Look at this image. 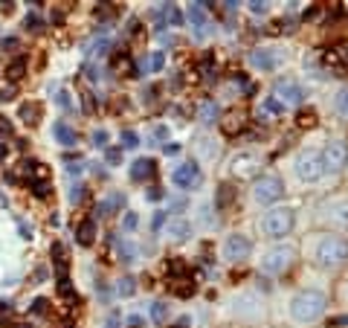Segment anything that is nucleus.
Returning <instances> with one entry per match:
<instances>
[{"instance_id":"f257e3e1","label":"nucleus","mask_w":348,"mask_h":328,"mask_svg":"<svg viewBox=\"0 0 348 328\" xmlns=\"http://www.w3.org/2000/svg\"><path fill=\"white\" fill-rule=\"evenodd\" d=\"M311 264L319 270H340L348 261V238L340 232H316L311 235Z\"/></svg>"},{"instance_id":"f03ea898","label":"nucleus","mask_w":348,"mask_h":328,"mask_svg":"<svg viewBox=\"0 0 348 328\" xmlns=\"http://www.w3.org/2000/svg\"><path fill=\"white\" fill-rule=\"evenodd\" d=\"M325 308H328V296L316 288H305L299 294L290 296L287 302V311H290V320L299 323V326H311V323H319L325 317Z\"/></svg>"},{"instance_id":"7ed1b4c3","label":"nucleus","mask_w":348,"mask_h":328,"mask_svg":"<svg viewBox=\"0 0 348 328\" xmlns=\"http://www.w3.org/2000/svg\"><path fill=\"white\" fill-rule=\"evenodd\" d=\"M293 226H296V209L282 207V204L264 209V215L258 218V232L264 238H287Z\"/></svg>"},{"instance_id":"20e7f679","label":"nucleus","mask_w":348,"mask_h":328,"mask_svg":"<svg viewBox=\"0 0 348 328\" xmlns=\"http://www.w3.org/2000/svg\"><path fill=\"white\" fill-rule=\"evenodd\" d=\"M299 259V250L293 244H273V247H267L264 253H261V259H258V270L267 273V276H282L287 273L290 267H293V261Z\"/></svg>"},{"instance_id":"39448f33","label":"nucleus","mask_w":348,"mask_h":328,"mask_svg":"<svg viewBox=\"0 0 348 328\" xmlns=\"http://www.w3.org/2000/svg\"><path fill=\"white\" fill-rule=\"evenodd\" d=\"M284 198V183L279 174H258L255 180H252V201L255 204H261L264 209L276 207L279 201Z\"/></svg>"},{"instance_id":"423d86ee","label":"nucleus","mask_w":348,"mask_h":328,"mask_svg":"<svg viewBox=\"0 0 348 328\" xmlns=\"http://www.w3.org/2000/svg\"><path fill=\"white\" fill-rule=\"evenodd\" d=\"M293 172L302 183H308V186H314L319 183L322 177H325V169H322V154H319V148H302L293 160Z\"/></svg>"},{"instance_id":"0eeeda50","label":"nucleus","mask_w":348,"mask_h":328,"mask_svg":"<svg viewBox=\"0 0 348 328\" xmlns=\"http://www.w3.org/2000/svg\"><path fill=\"white\" fill-rule=\"evenodd\" d=\"M319 218L328 226V232H346L348 229V195L331 198L319 207Z\"/></svg>"},{"instance_id":"6e6552de","label":"nucleus","mask_w":348,"mask_h":328,"mask_svg":"<svg viewBox=\"0 0 348 328\" xmlns=\"http://www.w3.org/2000/svg\"><path fill=\"white\" fill-rule=\"evenodd\" d=\"M273 99L282 105V108H302V99H305V90L296 79L290 76H282L273 82Z\"/></svg>"},{"instance_id":"1a4fd4ad","label":"nucleus","mask_w":348,"mask_h":328,"mask_svg":"<svg viewBox=\"0 0 348 328\" xmlns=\"http://www.w3.org/2000/svg\"><path fill=\"white\" fill-rule=\"evenodd\" d=\"M221 256L232 264H241L252 256V238L244 235V232H230L224 238V247H221Z\"/></svg>"},{"instance_id":"9d476101","label":"nucleus","mask_w":348,"mask_h":328,"mask_svg":"<svg viewBox=\"0 0 348 328\" xmlns=\"http://www.w3.org/2000/svg\"><path fill=\"white\" fill-rule=\"evenodd\" d=\"M322 154V169L325 174H340L348 166V145L343 139H331L325 148H319Z\"/></svg>"},{"instance_id":"9b49d317","label":"nucleus","mask_w":348,"mask_h":328,"mask_svg":"<svg viewBox=\"0 0 348 328\" xmlns=\"http://www.w3.org/2000/svg\"><path fill=\"white\" fill-rule=\"evenodd\" d=\"M232 314L244 323H258L264 317V308H261V299L252 294H244V296H235L232 299Z\"/></svg>"},{"instance_id":"f8f14e48","label":"nucleus","mask_w":348,"mask_h":328,"mask_svg":"<svg viewBox=\"0 0 348 328\" xmlns=\"http://www.w3.org/2000/svg\"><path fill=\"white\" fill-rule=\"evenodd\" d=\"M282 50H276V47H255V50L249 52V64L255 70H261V73H273V70L282 67Z\"/></svg>"},{"instance_id":"ddd939ff","label":"nucleus","mask_w":348,"mask_h":328,"mask_svg":"<svg viewBox=\"0 0 348 328\" xmlns=\"http://www.w3.org/2000/svg\"><path fill=\"white\" fill-rule=\"evenodd\" d=\"M200 180H203V174H200L198 163H180L177 169H171V183L177 189H195L200 186Z\"/></svg>"},{"instance_id":"4468645a","label":"nucleus","mask_w":348,"mask_h":328,"mask_svg":"<svg viewBox=\"0 0 348 328\" xmlns=\"http://www.w3.org/2000/svg\"><path fill=\"white\" fill-rule=\"evenodd\" d=\"M230 169L235 177H258V169H261V160L255 154H238L235 160L230 163Z\"/></svg>"},{"instance_id":"2eb2a0df","label":"nucleus","mask_w":348,"mask_h":328,"mask_svg":"<svg viewBox=\"0 0 348 328\" xmlns=\"http://www.w3.org/2000/svg\"><path fill=\"white\" fill-rule=\"evenodd\" d=\"M218 122H221V131H224L227 137H235V134H241V131H244V125H247V113H244L241 108H232V110H227Z\"/></svg>"},{"instance_id":"dca6fc26","label":"nucleus","mask_w":348,"mask_h":328,"mask_svg":"<svg viewBox=\"0 0 348 328\" xmlns=\"http://www.w3.org/2000/svg\"><path fill=\"white\" fill-rule=\"evenodd\" d=\"M154 172H157V163L151 157H139L131 166V180H148V177H154Z\"/></svg>"},{"instance_id":"f3484780","label":"nucleus","mask_w":348,"mask_h":328,"mask_svg":"<svg viewBox=\"0 0 348 328\" xmlns=\"http://www.w3.org/2000/svg\"><path fill=\"white\" fill-rule=\"evenodd\" d=\"M76 241L82 244V247H90V244L96 241V221L93 218H84L82 224L76 226Z\"/></svg>"},{"instance_id":"a211bd4d","label":"nucleus","mask_w":348,"mask_h":328,"mask_svg":"<svg viewBox=\"0 0 348 328\" xmlns=\"http://www.w3.org/2000/svg\"><path fill=\"white\" fill-rule=\"evenodd\" d=\"M52 134H55V139H58V145H64V148H73V145L79 142V134H76L67 122H55Z\"/></svg>"},{"instance_id":"6ab92c4d","label":"nucleus","mask_w":348,"mask_h":328,"mask_svg":"<svg viewBox=\"0 0 348 328\" xmlns=\"http://www.w3.org/2000/svg\"><path fill=\"white\" fill-rule=\"evenodd\" d=\"M189 23L192 26H198V29H206V23H209V12H206V3H189Z\"/></svg>"},{"instance_id":"aec40b11","label":"nucleus","mask_w":348,"mask_h":328,"mask_svg":"<svg viewBox=\"0 0 348 328\" xmlns=\"http://www.w3.org/2000/svg\"><path fill=\"white\" fill-rule=\"evenodd\" d=\"M331 105H334V113H337V116H346L348 119V87H337Z\"/></svg>"},{"instance_id":"412c9836","label":"nucleus","mask_w":348,"mask_h":328,"mask_svg":"<svg viewBox=\"0 0 348 328\" xmlns=\"http://www.w3.org/2000/svg\"><path fill=\"white\" fill-rule=\"evenodd\" d=\"M258 113H261V116H267V119H273V116H282L284 108H282L279 102H276L273 96H270V99H264V102L258 105Z\"/></svg>"},{"instance_id":"4be33fe9","label":"nucleus","mask_w":348,"mask_h":328,"mask_svg":"<svg viewBox=\"0 0 348 328\" xmlns=\"http://www.w3.org/2000/svg\"><path fill=\"white\" fill-rule=\"evenodd\" d=\"M198 119L206 122V125H212V122H218L221 116H218V105L215 102H203L198 108Z\"/></svg>"},{"instance_id":"5701e85b","label":"nucleus","mask_w":348,"mask_h":328,"mask_svg":"<svg viewBox=\"0 0 348 328\" xmlns=\"http://www.w3.org/2000/svg\"><path fill=\"white\" fill-rule=\"evenodd\" d=\"M325 61L337 70H348V50H331L325 52Z\"/></svg>"},{"instance_id":"b1692460","label":"nucleus","mask_w":348,"mask_h":328,"mask_svg":"<svg viewBox=\"0 0 348 328\" xmlns=\"http://www.w3.org/2000/svg\"><path fill=\"white\" fill-rule=\"evenodd\" d=\"M23 73H26V58L20 55V58H15V61H12V64L6 67V79H9V82H17V79H20Z\"/></svg>"},{"instance_id":"393cba45","label":"nucleus","mask_w":348,"mask_h":328,"mask_svg":"<svg viewBox=\"0 0 348 328\" xmlns=\"http://www.w3.org/2000/svg\"><path fill=\"white\" fill-rule=\"evenodd\" d=\"M235 201V189H232L230 183H221L218 186V209H227Z\"/></svg>"},{"instance_id":"a878e982","label":"nucleus","mask_w":348,"mask_h":328,"mask_svg":"<svg viewBox=\"0 0 348 328\" xmlns=\"http://www.w3.org/2000/svg\"><path fill=\"white\" fill-rule=\"evenodd\" d=\"M296 125H299V128H314V125H316V110H314V108H299Z\"/></svg>"},{"instance_id":"bb28decb","label":"nucleus","mask_w":348,"mask_h":328,"mask_svg":"<svg viewBox=\"0 0 348 328\" xmlns=\"http://www.w3.org/2000/svg\"><path fill=\"white\" fill-rule=\"evenodd\" d=\"M17 113H20V119L26 122V125H35V116H38V108H35L32 102H23V105H20V110H17Z\"/></svg>"},{"instance_id":"cd10ccee","label":"nucleus","mask_w":348,"mask_h":328,"mask_svg":"<svg viewBox=\"0 0 348 328\" xmlns=\"http://www.w3.org/2000/svg\"><path fill=\"white\" fill-rule=\"evenodd\" d=\"M171 235H177V241H186L192 235V226L186 224V221H174L171 224Z\"/></svg>"},{"instance_id":"c85d7f7f","label":"nucleus","mask_w":348,"mask_h":328,"mask_svg":"<svg viewBox=\"0 0 348 328\" xmlns=\"http://www.w3.org/2000/svg\"><path fill=\"white\" fill-rule=\"evenodd\" d=\"M116 291H119V296H133V294H136V282H133L131 276H122Z\"/></svg>"},{"instance_id":"c756f323","label":"nucleus","mask_w":348,"mask_h":328,"mask_svg":"<svg viewBox=\"0 0 348 328\" xmlns=\"http://www.w3.org/2000/svg\"><path fill=\"white\" fill-rule=\"evenodd\" d=\"M163 67H166V55H163V52H151L148 55V70L151 73H160Z\"/></svg>"},{"instance_id":"7c9ffc66","label":"nucleus","mask_w":348,"mask_h":328,"mask_svg":"<svg viewBox=\"0 0 348 328\" xmlns=\"http://www.w3.org/2000/svg\"><path fill=\"white\" fill-rule=\"evenodd\" d=\"M58 294L67 296V299H76V291H73V285H70L67 276H58Z\"/></svg>"},{"instance_id":"2f4dec72","label":"nucleus","mask_w":348,"mask_h":328,"mask_svg":"<svg viewBox=\"0 0 348 328\" xmlns=\"http://www.w3.org/2000/svg\"><path fill=\"white\" fill-rule=\"evenodd\" d=\"M244 6H247L252 15H267V12H270V6H267L264 0H249V3H244Z\"/></svg>"},{"instance_id":"473e14b6","label":"nucleus","mask_w":348,"mask_h":328,"mask_svg":"<svg viewBox=\"0 0 348 328\" xmlns=\"http://www.w3.org/2000/svg\"><path fill=\"white\" fill-rule=\"evenodd\" d=\"M47 308H50V302H47L44 296L32 299V305H29V311H32V314H38V317H41V314H47Z\"/></svg>"},{"instance_id":"72a5a7b5","label":"nucleus","mask_w":348,"mask_h":328,"mask_svg":"<svg viewBox=\"0 0 348 328\" xmlns=\"http://www.w3.org/2000/svg\"><path fill=\"white\" fill-rule=\"evenodd\" d=\"M136 142H139L136 131H122V148H136Z\"/></svg>"},{"instance_id":"f704fd0d","label":"nucleus","mask_w":348,"mask_h":328,"mask_svg":"<svg viewBox=\"0 0 348 328\" xmlns=\"http://www.w3.org/2000/svg\"><path fill=\"white\" fill-rule=\"evenodd\" d=\"M151 320H157V323L166 320V305H163V302H154V305H151Z\"/></svg>"},{"instance_id":"c9c22d12","label":"nucleus","mask_w":348,"mask_h":328,"mask_svg":"<svg viewBox=\"0 0 348 328\" xmlns=\"http://www.w3.org/2000/svg\"><path fill=\"white\" fill-rule=\"evenodd\" d=\"M119 326H122L119 311H111V314H108V320H105V328H119Z\"/></svg>"},{"instance_id":"e433bc0d","label":"nucleus","mask_w":348,"mask_h":328,"mask_svg":"<svg viewBox=\"0 0 348 328\" xmlns=\"http://www.w3.org/2000/svg\"><path fill=\"white\" fill-rule=\"evenodd\" d=\"M122 226H125V229H136V212H125Z\"/></svg>"},{"instance_id":"4c0bfd02","label":"nucleus","mask_w":348,"mask_h":328,"mask_svg":"<svg viewBox=\"0 0 348 328\" xmlns=\"http://www.w3.org/2000/svg\"><path fill=\"white\" fill-rule=\"evenodd\" d=\"M26 29H29V32H38V29H41V17L26 15Z\"/></svg>"},{"instance_id":"58836bf2","label":"nucleus","mask_w":348,"mask_h":328,"mask_svg":"<svg viewBox=\"0 0 348 328\" xmlns=\"http://www.w3.org/2000/svg\"><path fill=\"white\" fill-rule=\"evenodd\" d=\"M58 105H61L64 110H73V102H70V93H67V90H61V93H58Z\"/></svg>"},{"instance_id":"ea45409f","label":"nucleus","mask_w":348,"mask_h":328,"mask_svg":"<svg viewBox=\"0 0 348 328\" xmlns=\"http://www.w3.org/2000/svg\"><path fill=\"white\" fill-rule=\"evenodd\" d=\"M180 142H166V145H163V154H180Z\"/></svg>"},{"instance_id":"a19ab883","label":"nucleus","mask_w":348,"mask_h":328,"mask_svg":"<svg viewBox=\"0 0 348 328\" xmlns=\"http://www.w3.org/2000/svg\"><path fill=\"white\" fill-rule=\"evenodd\" d=\"M93 142H96L99 148H105V145H108V134H105V131H96V134H93Z\"/></svg>"},{"instance_id":"79ce46f5","label":"nucleus","mask_w":348,"mask_h":328,"mask_svg":"<svg viewBox=\"0 0 348 328\" xmlns=\"http://www.w3.org/2000/svg\"><path fill=\"white\" fill-rule=\"evenodd\" d=\"M0 134H3V137H9V134H12V125H9L6 116H0Z\"/></svg>"},{"instance_id":"37998d69","label":"nucleus","mask_w":348,"mask_h":328,"mask_svg":"<svg viewBox=\"0 0 348 328\" xmlns=\"http://www.w3.org/2000/svg\"><path fill=\"white\" fill-rule=\"evenodd\" d=\"M145 198H148V201H160V198H163V189H157V186H154V189L145 192Z\"/></svg>"},{"instance_id":"c03bdc74","label":"nucleus","mask_w":348,"mask_h":328,"mask_svg":"<svg viewBox=\"0 0 348 328\" xmlns=\"http://www.w3.org/2000/svg\"><path fill=\"white\" fill-rule=\"evenodd\" d=\"M163 221H166V212H157V215H154V229L163 226Z\"/></svg>"},{"instance_id":"a18cd8bd","label":"nucleus","mask_w":348,"mask_h":328,"mask_svg":"<svg viewBox=\"0 0 348 328\" xmlns=\"http://www.w3.org/2000/svg\"><path fill=\"white\" fill-rule=\"evenodd\" d=\"M108 160H111V163H116V160H119V151H116V148H114V151H108Z\"/></svg>"},{"instance_id":"49530a36","label":"nucleus","mask_w":348,"mask_h":328,"mask_svg":"<svg viewBox=\"0 0 348 328\" xmlns=\"http://www.w3.org/2000/svg\"><path fill=\"white\" fill-rule=\"evenodd\" d=\"M0 157H6V145H0Z\"/></svg>"},{"instance_id":"de8ad7c7","label":"nucleus","mask_w":348,"mask_h":328,"mask_svg":"<svg viewBox=\"0 0 348 328\" xmlns=\"http://www.w3.org/2000/svg\"><path fill=\"white\" fill-rule=\"evenodd\" d=\"M346 291H348V282H346Z\"/></svg>"},{"instance_id":"09e8293b","label":"nucleus","mask_w":348,"mask_h":328,"mask_svg":"<svg viewBox=\"0 0 348 328\" xmlns=\"http://www.w3.org/2000/svg\"><path fill=\"white\" fill-rule=\"evenodd\" d=\"M346 169H348V166H346Z\"/></svg>"},{"instance_id":"8fccbe9b","label":"nucleus","mask_w":348,"mask_h":328,"mask_svg":"<svg viewBox=\"0 0 348 328\" xmlns=\"http://www.w3.org/2000/svg\"><path fill=\"white\" fill-rule=\"evenodd\" d=\"M180 328H183V326H180Z\"/></svg>"}]
</instances>
